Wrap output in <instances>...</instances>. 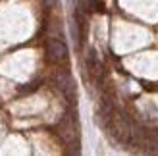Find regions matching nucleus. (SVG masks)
Returning <instances> with one entry per match:
<instances>
[{
    "label": "nucleus",
    "instance_id": "obj_1",
    "mask_svg": "<svg viewBox=\"0 0 158 156\" xmlns=\"http://www.w3.org/2000/svg\"><path fill=\"white\" fill-rule=\"evenodd\" d=\"M46 58H48L50 64L54 66H68L69 62V52H68V46L62 39L52 37L46 41Z\"/></svg>",
    "mask_w": 158,
    "mask_h": 156
},
{
    "label": "nucleus",
    "instance_id": "obj_2",
    "mask_svg": "<svg viewBox=\"0 0 158 156\" xmlns=\"http://www.w3.org/2000/svg\"><path fill=\"white\" fill-rule=\"evenodd\" d=\"M58 87L66 95L68 100H73L75 98V85H73V79H72V75H69V73H66V72H60L58 73Z\"/></svg>",
    "mask_w": 158,
    "mask_h": 156
}]
</instances>
